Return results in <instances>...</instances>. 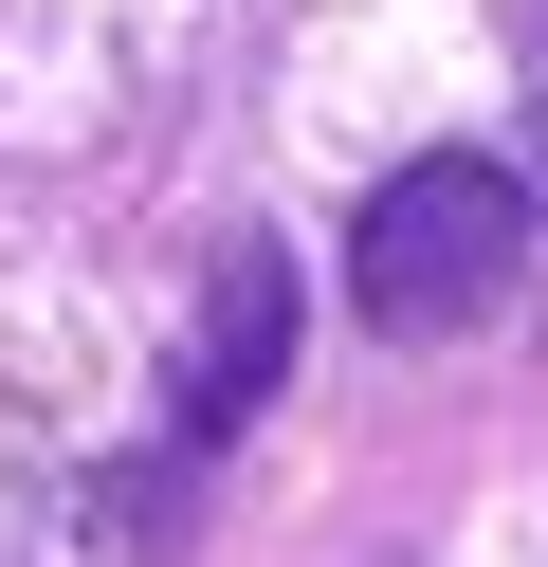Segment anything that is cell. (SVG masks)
<instances>
[{
	"mask_svg": "<svg viewBox=\"0 0 548 567\" xmlns=\"http://www.w3.org/2000/svg\"><path fill=\"white\" fill-rule=\"evenodd\" d=\"M511 293H530V184L475 165V147H421L348 220V311L384 348H457V330H494Z\"/></svg>",
	"mask_w": 548,
	"mask_h": 567,
	"instance_id": "1",
	"label": "cell"
},
{
	"mask_svg": "<svg viewBox=\"0 0 548 567\" xmlns=\"http://www.w3.org/2000/svg\"><path fill=\"white\" fill-rule=\"evenodd\" d=\"M275 384H292V257H275V238H219L201 311H183V348H165V457L110 476L92 530H110V549H183V494L238 457V421L275 403Z\"/></svg>",
	"mask_w": 548,
	"mask_h": 567,
	"instance_id": "2",
	"label": "cell"
}]
</instances>
